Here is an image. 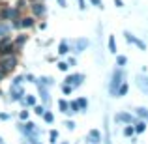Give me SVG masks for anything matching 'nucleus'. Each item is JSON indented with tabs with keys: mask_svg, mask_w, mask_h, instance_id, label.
<instances>
[{
	"mask_svg": "<svg viewBox=\"0 0 148 144\" xmlns=\"http://www.w3.org/2000/svg\"><path fill=\"white\" fill-rule=\"evenodd\" d=\"M60 90H62V96H71L73 92H75L71 86H68V84H64V83L60 84Z\"/></svg>",
	"mask_w": 148,
	"mask_h": 144,
	"instance_id": "obj_36",
	"label": "nucleus"
},
{
	"mask_svg": "<svg viewBox=\"0 0 148 144\" xmlns=\"http://www.w3.org/2000/svg\"><path fill=\"white\" fill-rule=\"evenodd\" d=\"M68 105H69V111H68L69 118L75 116V114H79V105H77V99H68Z\"/></svg>",
	"mask_w": 148,
	"mask_h": 144,
	"instance_id": "obj_23",
	"label": "nucleus"
},
{
	"mask_svg": "<svg viewBox=\"0 0 148 144\" xmlns=\"http://www.w3.org/2000/svg\"><path fill=\"white\" fill-rule=\"evenodd\" d=\"M11 34H13V30H11L10 23L0 21V45L6 43V41H11Z\"/></svg>",
	"mask_w": 148,
	"mask_h": 144,
	"instance_id": "obj_12",
	"label": "nucleus"
},
{
	"mask_svg": "<svg viewBox=\"0 0 148 144\" xmlns=\"http://www.w3.org/2000/svg\"><path fill=\"white\" fill-rule=\"evenodd\" d=\"M28 11H30L32 17H36L38 21H41V19L47 17L49 8H47V4H45V0H38V2H30L28 4Z\"/></svg>",
	"mask_w": 148,
	"mask_h": 144,
	"instance_id": "obj_4",
	"label": "nucleus"
},
{
	"mask_svg": "<svg viewBox=\"0 0 148 144\" xmlns=\"http://www.w3.org/2000/svg\"><path fill=\"white\" fill-rule=\"evenodd\" d=\"M107 47H109V53H111V54H116L118 47H116V38H114V36H109V40H107Z\"/></svg>",
	"mask_w": 148,
	"mask_h": 144,
	"instance_id": "obj_28",
	"label": "nucleus"
},
{
	"mask_svg": "<svg viewBox=\"0 0 148 144\" xmlns=\"http://www.w3.org/2000/svg\"><path fill=\"white\" fill-rule=\"evenodd\" d=\"M36 88H38V99H40L41 103H43L45 107L49 109V107H51V101H53V99H51L49 88H47V86H41V84H38V83H36Z\"/></svg>",
	"mask_w": 148,
	"mask_h": 144,
	"instance_id": "obj_13",
	"label": "nucleus"
},
{
	"mask_svg": "<svg viewBox=\"0 0 148 144\" xmlns=\"http://www.w3.org/2000/svg\"><path fill=\"white\" fill-rule=\"evenodd\" d=\"M124 81H126V71H124V68H116V66H114V69L111 71L109 86H107L109 96H111V97H116V88H118Z\"/></svg>",
	"mask_w": 148,
	"mask_h": 144,
	"instance_id": "obj_2",
	"label": "nucleus"
},
{
	"mask_svg": "<svg viewBox=\"0 0 148 144\" xmlns=\"http://www.w3.org/2000/svg\"><path fill=\"white\" fill-rule=\"evenodd\" d=\"M36 83L41 84V86L51 88V86H54V84H56V81H54L51 75H41V77H36ZM36 83H34V84H36Z\"/></svg>",
	"mask_w": 148,
	"mask_h": 144,
	"instance_id": "obj_18",
	"label": "nucleus"
},
{
	"mask_svg": "<svg viewBox=\"0 0 148 144\" xmlns=\"http://www.w3.org/2000/svg\"><path fill=\"white\" fill-rule=\"evenodd\" d=\"M56 4L60 8H68V0H56Z\"/></svg>",
	"mask_w": 148,
	"mask_h": 144,
	"instance_id": "obj_45",
	"label": "nucleus"
},
{
	"mask_svg": "<svg viewBox=\"0 0 148 144\" xmlns=\"http://www.w3.org/2000/svg\"><path fill=\"white\" fill-rule=\"evenodd\" d=\"M23 77H25V83H36V75H34V73H25V75H23Z\"/></svg>",
	"mask_w": 148,
	"mask_h": 144,
	"instance_id": "obj_39",
	"label": "nucleus"
},
{
	"mask_svg": "<svg viewBox=\"0 0 148 144\" xmlns=\"http://www.w3.org/2000/svg\"><path fill=\"white\" fill-rule=\"evenodd\" d=\"M17 68H19V54H6V56H0V69H2L6 75H11Z\"/></svg>",
	"mask_w": 148,
	"mask_h": 144,
	"instance_id": "obj_3",
	"label": "nucleus"
},
{
	"mask_svg": "<svg viewBox=\"0 0 148 144\" xmlns=\"http://www.w3.org/2000/svg\"><path fill=\"white\" fill-rule=\"evenodd\" d=\"M88 2H90L92 4V6H94V8H98V10H103V0H88Z\"/></svg>",
	"mask_w": 148,
	"mask_h": 144,
	"instance_id": "obj_40",
	"label": "nucleus"
},
{
	"mask_svg": "<svg viewBox=\"0 0 148 144\" xmlns=\"http://www.w3.org/2000/svg\"><path fill=\"white\" fill-rule=\"evenodd\" d=\"M77 4H79V10L81 11H86V8H88L86 6V0H77Z\"/></svg>",
	"mask_w": 148,
	"mask_h": 144,
	"instance_id": "obj_44",
	"label": "nucleus"
},
{
	"mask_svg": "<svg viewBox=\"0 0 148 144\" xmlns=\"http://www.w3.org/2000/svg\"><path fill=\"white\" fill-rule=\"evenodd\" d=\"M41 120H43L45 124H49V126H51V124H54V112L51 111V109H47V111L41 114Z\"/></svg>",
	"mask_w": 148,
	"mask_h": 144,
	"instance_id": "obj_27",
	"label": "nucleus"
},
{
	"mask_svg": "<svg viewBox=\"0 0 148 144\" xmlns=\"http://www.w3.org/2000/svg\"><path fill=\"white\" fill-rule=\"evenodd\" d=\"M19 103H21L23 109H32L34 105L38 103V96H34V94H25V97H23Z\"/></svg>",
	"mask_w": 148,
	"mask_h": 144,
	"instance_id": "obj_16",
	"label": "nucleus"
},
{
	"mask_svg": "<svg viewBox=\"0 0 148 144\" xmlns=\"http://www.w3.org/2000/svg\"><path fill=\"white\" fill-rule=\"evenodd\" d=\"M6 54H17L15 53V47L11 41H6V43L0 45V56H6Z\"/></svg>",
	"mask_w": 148,
	"mask_h": 144,
	"instance_id": "obj_19",
	"label": "nucleus"
},
{
	"mask_svg": "<svg viewBox=\"0 0 148 144\" xmlns=\"http://www.w3.org/2000/svg\"><path fill=\"white\" fill-rule=\"evenodd\" d=\"M62 144H69V142H62Z\"/></svg>",
	"mask_w": 148,
	"mask_h": 144,
	"instance_id": "obj_50",
	"label": "nucleus"
},
{
	"mask_svg": "<svg viewBox=\"0 0 148 144\" xmlns=\"http://www.w3.org/2000/svg\"><path fill=\"white\" fill-rule=\"evenodd\" d=\"M127 92H130V84H127V81H124V83L120 84L118 88H116V97H124V96H127Z\"/></svg>",
	"mask_w": 148,
	"mask_h": 144,
	"instance_id": "obj_25",
	"label": "nucleus"
},
{
	"mask_svg": "<svg viewBox=\"0 0 148 144\" xmlns=\"http://www.w3.org/2000/svg\"><path fill=\"white\" fill-rule=\"evenodd\" d=\"M25 84V77L23 75H13L10 81V86H23Z\"/></svg>",
	"mask_w": 148,
	"mask_h": 144,
	"instance_id": "obj_29",
	"label": "nucleus"
},
{
	"mask_svg": "<svg viewBox=\"0 0 148 144\" xmlns=\"http://www.w3.org/2000/svg\"><path fill=\"white\" fill-rule=\"evenodd\" d=\"M56 54H58V56H68V54H71V49H69V41L68 40H62L60 43H58Z\"/></svg>",
	"mask_w": 148,
	"mask_h": 144,
	"instance_id": "obj_17",
	"label": "nucleus"
},
{
	"mask_svg": "<svg viewBox=\"0 0 148 144\" xmlns=\"http://www.w3.org/2000/svg\"><path fill=\"white\" fill-rule=\"evenodd\" d=\"M90 47V40L88 38H75V40L69 41V49H71V53L75 54H83L84 51Z\"/></svg>",
	"mask_w": 148,
	"mask_h": 144,
	"instance_id": "obj_8",
	"label": "nucleus"
},
{
	"mask_svg": "<svg viewBox=\"0 0 148 144\" xmlns=\"http://www.w3.org/2000/svg\"><path fill=\"white\" fill-rule=\"evenodd\" d=\"M122 135L126 139H131V137H135V129H133V126H124V129H122Z\"/></svg>",
	"mask_w": 148,
	"mask_h": 144,
	"instance_id": "obj_34",
	"label": "nucleus"
},
{
	"mask_svg": "<svg viewBox=\"0 0 148 144\" xmlns=\"http://www.w3.org/2000/svg\"><path fill=\"white\" fill-rule=\"evenodd\" d=\"M84 81H86V75H84V73H68L62 83L68 84V86H71L73 90H77V88H81L84 84Z\"/></svg>",
	"mask_w": 148,
	"mask_h": 144,
	"instance_id": "obj_7",
	"label": "nucleus"
},
{
	"mask_svg": "<svg viewBox=\"0 0 148 144\" xmlns=\"http://www.w3.org/2000/svg\"><path fill=\"white\" fill-rule=\"evenodd\" d=\"M19 21H21V30L28 32V30L36 28V23H38V19H36V17H32L30 13H23L21 17H19Z\"/></svg>",
	"mask_w": 148,
	"mask_h": 144,
	"instance_id": "obj_11",
	"label": "nucleus"
},
{
	"mask_svg": "<svg viewBox=\"0 0 148 144\" xmlns=\"http://www.w3.org/2000/svg\"><path fill=\"white\" fill-rule=\"evenodd\" d=\"M25 86H10L8 88V101L10 103H19L25 97Z\"/></svg>",
	"mask_w": 148,
	"mask_h": 144,
	"instance_id": "obj_9",
	"label": "nucleus"
},
{
	"mask_svg": "<svg viewBox=\"0 0 148 144\" xmlns=\"http://www.w3.org/2000/svg\"><path fill=\"white\" fill-rule=\"evenodd\" d=\"M28 40H30V36H28V32H25V30H21V32H17L15 36H11V43H13V47H15V53L21 56V53H23V49H25V45L28 43Z\"/></svg>",
	"mask_w": 148,
	"mask_h": 144,
	"instance_id": "obj_5",
	"label": "nucleus"
},
{
	"mask_svg": "<svg viewBox=\"0 0 148 144\" xmlns=\"http://www.w3.org/2000/svg\"><path fill=\"white\" fill-rule=\"evenodd\" d=\"M112 122L114 124H120V126H133L137 122V116L133 112H127V111H120L112 116Z\"/></svg>",
	"mask_w": 148,
	"mask_h": 144,
	"instance_id": "obj_6",
	"label": "nucleus"
},
{
	"mask_svg": "<svg viewBox=\"0 0 148 144\" xmlns=\"http://www.w3.org/2000/svg\"><path fill=\"white\" fill-rule=\"evenodd\" d=\"M56 68H58V71H62V73H68V71H69V66H68V62H64V60L56 62Z\"/></svg>",
	"mask_w": 148,
	"mask_h": 144,
	"instance_id": "obj_35",
	"label": "nucleus"
},
{
	"mask_svg": "<svg viewBox=\"0 0 148 144\" xmlns=\"http://www.w3.org/2000/svg\"><path fill=\"white\" fill-rule=\"evenodd\" d=\"M36 144H41V142H40V141H38V142H36Z\"/></svg>",
	"mask_w": 148,
	"mask_h": 144,
	"instance_id": "obj_51",
	"label": "nucleus"
},
{
	"mask_svg": "<svg viewBox=\"0 0 148 144\" xmlns=\"http://www.w3.org/2000/svg\"><path fill=\"white\" fill-rule=\"evenodd\" d=\"M112 4H114L116 8H124V0H112Z\"/></svg>",
	"mask_w": 148,
	"mask_h": 144,
	"instance_id": "obj_46",
	"label": "nucleus"
},
{
	"mask_svg": "<svg viewBox=\"0 0 148 144\" xmlns=\"http://www.w3.org/2000/svg\"><path fill=\"white\" fill-rule=\"evenodd\" d=\"M64 126H66V129H68V131H73V129H75V122H73V118H68L64 122Z\"/></svg>",
	"mask_w": 148,
	"mask_h": 144,
	"instance_id": "obj_38",
	"label": "nucleus"
},
{
	"mask_svg": "<svg viewBox=\"0 0 148 144\" xmlns=\"http://www.w3.org/2000/svg\"><path fill=\"white\" fill-rule=\"evenodd\" d=\"M2 142H4V139H2V137H0V144H2Z\"/></svg>",
	"mask_w": 148,
	"mask_h": 144,
	"instance_id": "obj_49",
	"label": "nucleus"
},
{
	"mask_svg": "<svg viewBox=\"0 0 148 144\" xmlns=\"http://www.w3.org/2000/svg\"><path fill=\"white\" fill-rule=\"evenodd\" d=\"M114 56H116V62H114L116 68H126V66H127V56H126V54H118V53H116Z\"/></svg>",
	"mask_w": 148,
	"mask_h": 144,
	"instance_id": "obj_26",
	"label": "nucleus"
},
{
	"mask_svg": "<svg viewBox=\"0 0 148 144\" xmlns=\"http://www.w3.org/2000/svg\"><path fill=\"white\" fill-rule=\"evenodd\" d=\"M124 40H126L130 45H135L139 51H146V43L141 40V38H137L135 34H131L130 30H124Z\"/></svg>",
	"mask_w": 148,
	"mask_h": 144,
	"instance_id": "obj_10",
	"label": "nucleus"
},
{
	"mask_svg": "<svg viewBox=\"0 0 148 144\" xmlns=\"http://www.w3.org/2000/svg\"><path fill=\"white\" fill-rule=\"evenodd\" d=\"M86 141L88 144H101L103 142V135H101L99 129H90L86 133Z\"/></svg>",
	"mask_w": 148,
	"mask_h": 144,
	"instance_id": "obj_15",
	"label": "nucleus"
},
{
	"mask_svg": "<svg viewBox=\"0 0 148 144\" xmlns=\"http://www.w3.org/2000/svg\"><path fill=\"white\" fill-rule=\"evenodd\" d=\"M6 77H8V75H6V73H4V71H2V69H0V84H2V83H4V81H6Z\"/></svg>",
	"mask_w": 148,
	"mask_h": 144,
	"instance_id": "obj_47",
	"label": "nucleus"
},
{
	"mask_svg": "<svg viewBox=\"0 0 148 144\" xmlns=\"http://www.w3.org/2000/svg\"><path fill=\"white\" fill-rule=\"evenodd\" d=\"M56 107H58V111H60L62 114H66V116H68L69 105H68V99H66V97H60V99H56Z\"/></svg>",
	"mask_w": 148,
	"mask_h": 144,
	"instance_id": "obj_21",
	"label": "nucleus"
},
{
	"mask_svg": "<svg viewBox=\"0 0 148 144\" xmlns=\"http://www.w3.org/2000/svg\"><path fill=\"white\" fill-rule=\"evenodd\" d=\"M19 122H26V120H30V109H21L17 114Z\"/></svg>",
	"mask_w": 148,
	"mask_h": 144,
	"instance_id": "obj_32",
	"label": "nucleus"
},
{
	"mask_svg": "<svg viewBox=\"0 0 148 144\" xmlns=\"http://www.w3.org/2000/svg\"><path fill=\"white\" fill-rule=\"evenodd\" d=\"M0 120H2V122H8V120H11V114L10 112H2L0 111Z\"/></svg>",
	"mask_w": 148,
	"mask_h": 144,
	"instance_id": "obj_43",
	"label": "nucleus"
},
{
	"mask_svg": "<svg viewBox=\"0 0 148 144\" xmlns=\"http://www.w3.org/2000/svg\"><path fill=\"white\" fill-rule=\"evenodd\" d=\"M135 86L141 90V94L148 96V73H139V75H135Z\"/></svg>",
	"mask_w": 148,
	"mask_h": 144,
	"instance_id": "obj_14",
	"label": "nucleus"
},
{
	"mask_svg": "<svg viewBox=\"0 0 148 144\" xmlns=\"http://www.w3.org/2000/svg\"><path fill=\"white\" fill-rule=\"evenodd\" d=\"M2 144H4V142H2Z\"/></svg>",
	"mask_w": 148,
	"mask_h": 144,
	"instance_id": "obj_52",
	"label": "nucleus"
},
{
	"mask_svg": "<svg viewBox=\"0 0 148 144\" xmlns=\"http://www.w3.org/2000/svg\"><path fill=\"white\" fill-rule=\"evenodd\" d=\"M66 62H68V66H69V68L77 66V58H75V56H71V54H68V60H66Z\"/></svg>",
	"mask_w": 148,
	"mask_h": 144,
	"instance_id": "obj_42",
	"label": "nucleus"
},
{
	"mask_svg": "<svg viewBox=\"0 0 148 144\" xmlns=\"http://www.w3.org/2000/svg\"><path fill=\"white\" fill-rule=\"evenodd\" d=\"M15 8H17L21 13H26V10H28V0H17V2L13 4Z\"/></svg>",
	"mask_w": 148,
	"mask_h": 144,
	"instance_id": "obj_31",
	"label": "nucleus"
},
{
	"mask_svg": "<svg viewBox=\"0 0 148 144\" xmlns=\"http://www.w3.org/2000/svg\"><path fill=\"white\" fill-rule=\"evenodd\" d=\"M30 2H38V0H28V4H30Z\"/></svg>",
	"mask_w": 148,
	"mask_h": 144,
	"instance_id": "obj_48",
	"label": "nucleus"
},
{
	"mask_svg": "<svg viewBox=\"0 0 148 144\" xmlns=\"http://www.w3.org/2000/svg\"><path fill=\"white\" fill-rule=\"evenodd\" d=\"M146 126H148V124L145 122V120H139V118H137V122L133 124L135 135H141V133H145V131H146Z\"/></svg>",
	"mask_w": 148,
	"mask_h": 144,
	"instance_id": "obj_24",
	"label": "nucleus"
},
{
	"mask_svg": "<svg viewBox=\"0 0 148 144\" xmlns=\"http://www.w3.org/2000/svg\"><path fill=\"white\" fill-rule=\"evenodd\" d=\"M133 114L137 116L139 120H145V122L148 124V107H135Z\"/></svg>",
	"mask_w": 148,
	"mask_h": 144,
	"instance_id": "obj_20",
	"label": "nucleus"
},
{
	"mask_svg": "<svg viewBox=\"0 0 148 144\" xmlns=\"http://www.w3.org/2000/svg\"><path fill=\"white\" fill-rule=\"evenodd\" d=\"M36 28L43 32V30H47V23H45L43 19H41V21H38V23H36Z\"/></svg>",
	"mask_w": 148,
	"mask_h": 144,
	"instance_id": "obj_41",
	"label": "nucleus"
},
{
	"mask_svg": "<svg viewBox=\"0 0 148 144\" xmlns=\"http://www.w3.org/2000/svg\"><path fill=\"white\" fill-rule=\"evenodd\" d=\"M103 129H105V137H103V144H111V135H109V118L105 116V122H103Z\"/></svg>",
	"mask_w": 148,
	"mask_h": 144,
	"instance_id": "obj_33",
	"label": "nucleus"
},
{
	"mask_svg": "<svg viewBox=\"0 0 148 144\" xmlns=\"http://www.w3.org/2000/svg\"><path fill=\"white\" fill-rule=\"evenodd\" d=\"M17 129H19V133L23 135L25 139H32V141H40V137H41V127L38 126L36 122H32V120H26V122H19L17 124Z\"/></svg>",
	"mask_w": 148,
	"mask_h": 144,
	"instance_id": "obj_1",
	"label": "nucleus"
},
{
	"mask_svg": "<svg viewBox=\"0 0 148 144\" xmlns=\"http://www.w3.org/2000/svg\"><path fill=\"white\" fill-rule=\"evenodd\" d=\"M77 105H79V112L81 114H86V111H88V99L84 96H81V97H77Z\"/></svg>",
	"mask_w": 148,
	"mask_h": 144,
	"instance_id": "obj_22",
	"label": "nucleus"
},
{
	"mask_svg": "<svg viewBox=\"0 0 148 144\" xmlns=\"http://www.w3.org/2000/svg\"><path fill=\"white\" fill-rule=\"evenodd\" d=\"M45 111H47V107H45L43 103H36V105L32 107V112H34L36 116H40V118H41V114H43Z\"/></svg>",
	"mask_w": 148,
	"mask_h": 144,
	"instance_id": "obj_30",
	"label": "nucleus"
},
{
	"mask_svg": "<svg viewBox=\"0 0 148 144\" xmlns=\"http://www.w3.org/2000/svg\"><path fill=\"white\" fill-rule=\"evenodd\" d=\"M58 137H60L58 129H51V131H49V139H51V142H56V141H58Z\"/></svg>",
	"mask_w": 148,
	"mask_h": 144,
	"instance_id": "obj_37",
	"label": "nucleus"
}]
</instances>
